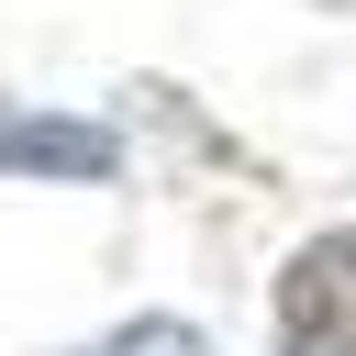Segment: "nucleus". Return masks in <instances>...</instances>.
Instances as JSON below:
<instances>
[{"instance_id":"f257e3e1","label":"nucleus","mask_w":356,"mask_h":356,"mask_svg":"<svg viewBox=\"0 0 356 356\" xmlns=\"http://www.w3.org/2000/svg\"><path fill=\"white\" fill-rule=\"evenodd\" d=\"M0 178H33V189H100V178H122V134L89 122V111L11 100V89H0Z\"/></svg>"},{"instance_id":"7ed1b4c3","label":"nucleus","mask_w":356,"mask_h":356,"mask_svg":"<svg viewBox=\"0 0 356 356\" xmlns=\"http://www.w3.org/2000/svg\"><path fill=\"white\" fill-rule=\"evenodd\" d=\"M67 356H211V334L178 323V312H134V323H111V334H89V345H67Z\"/></svg>"},{"instance_id":"f03ea898","label":"nucleus","mask_w":356,"mask_h":356,"mask_svg":"<svg viewBox=\"0 0 356 356\" xmlns=\"http://www.w3.org/2000/svg\"><path fill=\"white\" fill-rule=\"evenodd\" d=\"M278 356H356V222L278 267Z\"/></svg>"}]
</instances>
